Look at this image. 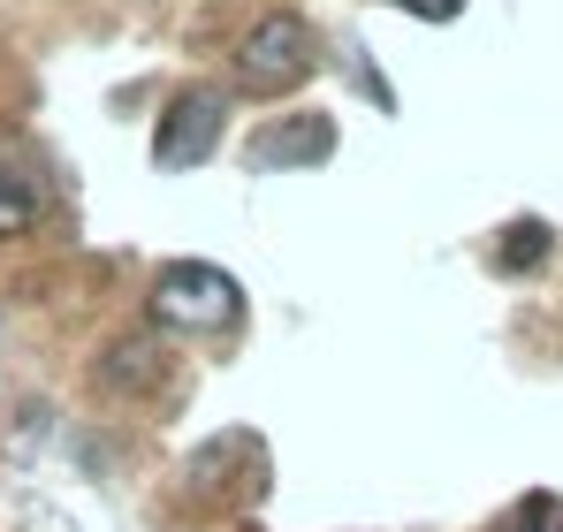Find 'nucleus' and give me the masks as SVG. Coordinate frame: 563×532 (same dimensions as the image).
Here are the masks:
<instances>
[{
  "label": "nucleus",
  "instance_id": "nucleus-9",
  "mask_svg": "<svg viewBox=\"0 0 563 532\" xmlns=\"http://www.w3.org/2000/svg\"><path fill=\"white\" fill-rule=\"evenodd\" d=\"M404 15H419V23H457L465 15V0H396Z\"/></svg>",
  "mask_w": 563,
  "mask_h": 532
},
{
  "label": "nucleus",
  "instance_id": "nucleus-6",
  "mask_svg": "<svg viewBox=\"0 0 563 532\" xmlns=\"http://www.w3.org/2000/svg\"><path fill=\"white\" fill-rule=\"evenodd\" d=\"M38 213H46V190H38V176H31L15 153H0V236L38 229Z\"/></svg>",
  "mask_w": 563,
  "mask_h": 532
},
{
  "label": "nucleus",
  "instance_id": "nucleus-7",
  "mask_svg": "<svg viewBox=\"0 0 563 532\" xmlns=\"http://www.w3.org/2000/svg\"><path fill=\"white\" fill-rule=\"evenodd\" d=\"M549 252H556V229L549 221H510L503 244H495V266L503 274H533V266H549Z\"/></svg>",
  "mask_w": 563,
  "mask_h": 532
},
{
  "label": "nucleus",
  "instance_id": "nucleus-2",
  "mask_svg": "<svg viewBox=\"0 0 563 532\" xmlns=\"http://www.w3.org/2000/svg\"><path fill=\"white\" fill-rule=\"evenodd\" d=\"M236 312H244L236 274H221V266H206V259H176V266H161V281H153V320L161 328L221 335V328H236Z\"/></svg>",
  "mask_w": 563,
  "mask_h": 532
},
{
  "label": "nucleus",
  "instance_id": "nucleus-3",
  "mask_svg": "<svg viewBox=\"0 0 563 532\" xmlns=\"http://www.w3.org/2000/svg\"><path fill=\"white\" fill-rule=\"evenodd\" d=\"M221 130H229V91L190 85V91L168 99V114H161V130H153V160H161L168 176H184L198 160H213Z\"/></svg>",
  "mask_w": 563,
  "mask_h": 532
},
{
  "label": "nucleus",
  "instance_id": "nucleus-5",
  "mask_svg": "<svg viewBox=\"0 0 563 532\" xmlns=\"http://www.w3.org/2000/svg\"><path fill=\"white\" fill-rule=\"evenodd\" d=\"M161 335H145V328H130V335H114L107 351H99V388L107 396H145L153 380H161Z\"/></svg>",
  "mask_w": 563,
  "mask_h": 532
},
{
  "label": "nucleus",
  "instance_id": "nucleus-4",
  "mask_svg": "<svg viewBox=\"0 0 563 532\" xmlns=\"http://www.w3.org/2000/svg\"><path fill=\"white\" fill-rule=\"evenodd\" d=\"M328 153H335V122H328V114L267 122V130H252V145H244L252 168H312V160H328Z\"/></svg>",
  "mask_w": 563,
  "mask_h": 532
},
{
  "label": "nucleus",
  "instance_id": "nucleus-8",
  "mask_svg": "<svg viewBox=\"0 0 563 532\" xmlns=\"http://www.w3.org/2000/svg\"><path fill=\"white\" fill-rule=\"evenodd\" d=\"M503 532H563V502L556 495H533V502H518V518Z\"/></svg>",
  "mask_w": 563,
  "mask_h": 532
},
{
  "label": "nucleus",
  "instance_id": "nucleus-1",
  "mask_svg": "<svg viewBox=\"0 0 563 532\" xmlns=\"http://www.w3.org/2000/svg\"><path fill=\"white\" fill-rule=\"evenodd\" d=\"M312 69H320V38L297 8H267L236 38V91H252V99H282V91L312 85Z\"/></svg>",
  "mask_w": 563,
  "mask_h": 532
}]
</instances>
